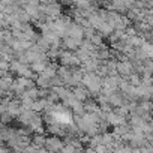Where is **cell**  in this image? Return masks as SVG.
<instances>
[{"instance_id": "277c9868", "label": "cell", "mask_w": 153, "mask_h": 153, "mask_svg": "<svg viewBox=\"0 0 153 153\" xmlns=\"http://www.w3.org/2000/svg\"><path fill=\"white\" fill-rule=\"evenodd\" d=\"M72 93L78 98L81 102H87L89 101V90L84 89V87H81V86H75V89H74Z\"/></svg>"}, {"instance_id": "6da1fadb", "label": "cell", "mask_w": 153, "mask_h": 153, "mask_svg": "<svg viewBox=\"0 0 153 153\" xmlns=\"http://www.w3.org/2000/svg\"><path fill=\"white\" fill-rule=\"evenodd\" d=\"M65 141L57 137V135H53V137H48L47 138V144H45V149L50 152V153H60L65 147Z\"/></svg>"}, {"instance_id": "7a4b0ae2", "label": "cell", "mask_w": 153, "mask_h": 153, "mask_svg": "<svg viewBox=\"0 0 153 153\" xmlns=\"http://www.w3.org/2000/svg\"><path fill=\"white\" fill-rule=\"evenodd\" d=\"M60 62H62L63 66L72 68V66H76V65L80 63V59L75 57V56H72L71 53H63V54L60 56Z\"/></svg>"}, {"instance_id": "3957f363", "label": "cell", "mask_w": 153, "mask_h": 153, "mask_svg": "<svg viewBox=\"0 0 153 153\" xmlns=\"http://www.w3.org/2000/svg\"><path fill=\"white\" fill-rule=\"evenodd\" d=\"M132 69H134V65H131L129 62H123V63H119L117 65V72L123 76H131L132 75Z\"/></svg>"}]
</instances>
